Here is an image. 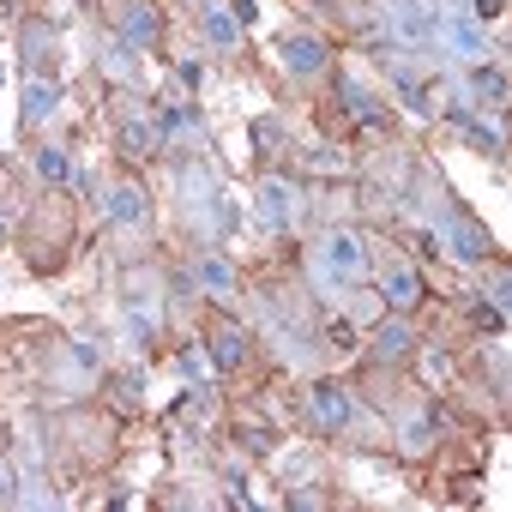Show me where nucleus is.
<instances>
[{
    "mask_svg": "<svg viewBox=\"0 0 512 512\" xmlns=\"http://www.w3.org/2000/svg\"><path fill=\"white\" fill-rule=\"evenodd\" d=\"M241 344H247L241 332H217V350H211V356H217V368H241V356H247Z\"/></svg>",
    "mask_w": 512,
    "mask_h": 512,
    "instance_id": "aec40b11",
    "label": "nucleus"
},
{
    "mask_svg": "<svg viewBox=\"0 0 512 512\" xmlns=\"http://www.w3.org/2000/svg\"><path fill=\"white\" fill-rule=\"evenodd\" d=\"M434 37H440V43H446V49H452L458 61H470V67H476V61L488 55L482 31H476V25H464V19H440V31H434Z\"/></svg>",
    "mask_w": 512,
    "mask_h": 512,
    "instance_id": "39448f33",
    "label": "nucleus"
},
{
    "mask_svg": "<svg viewBox=\"0 0 512 512\" xmlns=\"http://www.w3.org/2000/svg\"><path fill=\"white\" fill-rule=\"evenodd\" d=\"M470 19H476V25H494V19H500V0H470Z\"/></svg>",
    "mask_w": 512,
    "mask_h": 512,
    "instance_id": "b1692460",
    "label": "nucleus"
},
{
    "mask_svg": "<svg viewBox=\"0 0 512 512\" xmlns=\"http://www.w3.org/2000/svg\"><path fill=\"white\" fill-rule=\"evenodd\" d=\"M470 97H476L482 109H500V103H506V79H500L494 67L476 61V73H470Z\"/></svg>",
    "mask_w": 512,
    "mask_h": 512,
    "instance_id": "2eb2a0df",
    "label": "nucleus"
},
{
    "mask_svg": "<svg viewBox=\"0 0 512 512\" xmlns=\"http://www.w3.org/2000/svg\"><path fill=\"white\" fill-rule=\"evenodd\" d=\"M229 13H235V25H253V19H260V7H253V0H229Z\"/></svg>",
    "mask_w": 512,
    "mask_h": 512,
    "instance_id": "393cba45",
    "label": "nucleus"
},
{
    "mask_svg": "<svg viewBox=\"0 0 512 512\" xmlns=\"http://www.w3.org/2000/svg\"><path fill=\"white\" fill-rule=\"evenodd\" d=\"M121 151H127V157H151V151H163V127H151V121H127V127H121Z\"/></svg>",
    "mask_w": 512,
    "mask_h": 512,
    "instance_id": "4468645a",
    "label": "nucleus"
},
{
    "mask_svg": "<svg viewBox=\"0 0 512 512\" xmlns=\"http://www.w3.org/2000/svg\"><path fill=\"white\" fill-rule=\"evenodd\" d=\"M25 49H31V61H49V31H43V25L25 31Z\"/></svg>",
    "mask_w": 512,
    "mask_h": 512,
    "instance_id": "5701e85b",
    "label": "nucleus"
},
{
    "mask_svg": "<svg viewBox=\"0 0 512 512\" xmlns=\"http://www.w3.org/2000/svg\"><path fill=\"white\" fill-rule=\"evenodd\" d=\"M386 302H392L398 314L422 302V278H416V266H392V272H386Z\"/></svg>",
    "mask_w": 512,
    "mask_h": 512,
    "instance_id": "f8f14e48",
    "label": "nucleus"
},
{
    "mask_svg": "<svg viewBox=\"0 0 512 512\" xmlns=\"http://www.w3.org/2000/svg\"><path fill=\"white\" fill-rule=\"evenodd\" d=\"M55 103H61V85H55L49 73H37V79L25 85V121H31V127H43V121L55 115Z\"/></svg>",
    "mask_w": 512,
    "mask_h": 512,
    "instance_id": "9d476101",
    "label": "nucleus"
},
{
    "mask_svg": "<svg viewBox=\"0 0 512 512\" xmlns=\"http://www.w3.org/2000/svg\"><path fill=\"white\" fill-rule=\"evenodd\" d=\"M253 217H260L266 229H290V223H296V193H290V181H260V193H253Z\"/></svg>",
    "mask_w": 512,
    "mask_h": 512,
    "instance_id": "f03ea898",
    "label": "nucleus"
},
{
    "mask_svg": "<svg viewBox=\"0 0 512 512\" xmlns=\"http://www.w3.org/2000/svg\"><path fill=\"white\" fill-rule=\"evenodd\" d=\"M67 356H73V368H79L85 380H97V374H103V350H97L91 338H73V350H67Z\"/></svg>",
    "mask_w": 512,
    "mask_h": 512,
    "instance_id": "6ab92c4d",
    "label": "nucleus"
},
{
    "mask_svg": "<svg viewBox=\"0 0 512 512\" xmlns=\"http://www.w3.org/2000/svg\"><path fill=\"white\" fill-rule=\"evenodd\" d=\"M121 43L127 49H151L157 43V13L145 7V0H133V7L121 13Z\"/></svg>",
    "mask_w": 512,
    "mask_h": 512,
    "instance_id": "1a4fd4ad",
    "label": "nucleus"
},
{
    "mask_svg": "<svg viewBox=\"0 0 512 512\" xmlns=\"http://www.w3.org/2000/svg\"><path fill=\"white\" fill-rule=\"evenodd\" d=\"M181 374H187V380H205V374H211V356H205V350H187V356H181Z\"/></svg>",
    "mask_w": 512,
    "mask_h": 512,
    "instance_id": "4be33fe9",
    "label": "nucleus"
},
{
    "mask_svg": "<svg viewBox=\"0 0 512 512\" xmlns=\"http://www.w3.org/2000/svg\"><path fill=\"white\" fill-rule=\"evenodd\" d=\"M13 494V470H0V500H7Z\"/></svg>",
    "mask_w": 512,
    "mask_h": 512,
    "instance_id": "a878e982",
    "label": "nucleus"
},
{
    "mask_svg": "<svg viewBox=\"0 0 512 512\" xmlns=\"http://www.w3.org/2000/svg\"><path fill=\"white\" fill-rule=\"evenodd\" d=\"M314 416H320V428H350L356 404H350L344 386H314Z\"/></svg>",
    "mask_w": 512,
    "mask_h": 512,
    "instance_id": "6e6552de",
    "label": "nucleus"
},
{
    "mask_svg": "<svg viewBox=\"0 0 512 512\" xmlns=\"http://www.w3.org/2000/svg\"><path fill=\"white\" fill-rule=\"evenodd\" d=\"M428 440H434V422L428 416H410L404 422V452H428Z\"/></svg>",
    "mask_w": 512,
    "mask_h": 512,
    "instance_id": "412c9836",
    "label": "nucleus"
},
{
    "mask_svg": "<svg viewBox=\"0 0 512 512\" xmlns=\"http://www.w3.org/2000/svg\"><path fill=\"white\" fill-rule=\"evenodd\" d=\"M338 97L350 103V115H356V121H368V127L380 121V109H374V97H368V91H362L356 79H344V85H338Z\"/></svg>",
    "mask_w": 512,
    "mask_h": 512,
    "instance_id": "dca6fc26",
    "label": "nucleus"
},
{
    "mask_svg": "<svg viewBox=\"0 0 512 512\" xmlns=\"http://www.w3.org/2000/svg\"><path fill=\"white\" fill-rule=\"evenodd\" d=\"M145 217H151V199H145L133 181H121V187L109 193V223H115V229H145Z\"/></svg>",
    "mask_w": 512,
    "mask_h": 512,
    "instance_id": "20e7f679",
    "label": "nucleus"
},
{
    "mask_svg": "<svg viewBox=\"0 0 512 512\" xmlns=\"http://www.w3.org/2000/svg\"><path fill=\"white\" fill-rule=\"evenodd\" d=\"M193 284L211 302H235V290H241V278H235V266L223 260V253H199V260H193Z\"/></svg>",
    "mask_w": 512,
    "mask_h": 512,
    "instance_id": "7ed1b4c3",
    "label": "nucleus"
},
{
    "mask_svg": "<svg viewBox=\"0 0 512 512\" xmlns=\"http://www.w3.org/2000/svg\"><path fill=\"white\" fill-rule=\"evenodd\" d=\"M362 278H368V241H362L356 229L326 235V241H320V284H326V290H350V284H362Z\"/></svg>",
    "mask_w": 512,
    "mask_h": 512,
    "instance_id": "f257e3e1",
    "label": "nucleus"
},
{
    "mask_svg": "<svg viewBox=\"0 0 512 512\" xmlns=\"http://www.w3.org/2000/svg\"><path fill=\"white\" fill-rule=\"evenodd\" d=\"M199 25H205V43L211 49H241V25H235V13L229 7H217V0H205V13H199Z\"/></svg>",
    "mask_w": 512,
    "mask_h": 512,
    "instance_id": "423d86ee",
    "label": "nucleus"
},
{
    "mask_svg": "<svg viewBox=\"0 0 512 512\" xmlns=\"http://www.w3.org/2000/svg\"><path fill=\"white\" fill-rule=\"evenodd\" d=\"M284 67H290L296 79L326 73V43H320V37H290V43H284Z\"/></svg>",
    "mask_w": 512,
    "mask_h": 512,
    "instance_id": "0eeeda50",
    "label": "nucleus"
},
{
    "mask_svg": "<svg viewBox=\"0 0 512 512\" xmlns=\"http://www.w3.org/2000/svg\"><path fill=\"white\" fill-rule=\"evenodd\" d=\"M446 247L458 253L464 266H482V260H488V235H482L476 223H446Z\"/></svg>",
    "mask_w": 512,
    "mask_h": 512,
    "instance_id": "9b49d317",
    "label": "nucleus"
},
{
    "mask_svg": "<svg viewBox=\"0 0 512 512\" xmlns=\"http://www.w3.org/2000/svg\"><path fill=\"white\" fill-rule=\"evenodd\" d=\"M127 338H133V350H151V344H157V314L127 308Z\"/></svg>",
    "mask_w": 512,
    "mask_h": 512,
    "instance_id": "f3484780",
    "label": "nucleus"
},
{
    "mask_svg": "<svg viewBox=\"0 0 512 512\" xmlns=\"http://www.w3.org/2000/svg\"><path fill=\"white\" fill-rule=\"evenodd\" d=\"M410 350H416V332H410L404 320H386L380 338H374V356H380V362H398V356H410Z\"/></svg>",
    "mask_w": 512,
    "mask_h": 512,
    "instance_id": "ddd939ff",
    "label": "nucleus"
},
{
    "mask_svg": "<svg viewBox=\"0 0 512 512\" xmlns=\"http://www.w3.org/2000/svg\"><path fill=\"white\" fill-rule=\"evenodd\" d=\"M37 175H43L49 187H61V181L73 175V169H67V151H55V145H43V151H37Z\"/></svg>",
    "mask_w": 512,
    "mask_h": 512,
    "instance_id": "a211bd4d",
    "label": "nucleus"
}]
</instances>
